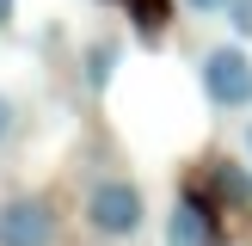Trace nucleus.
Masks as SVG:
<instances>
[{
  "label": "nucleus",
  "mask_w": 252,
  "mask_h": 246,
  "mask_svg": "<svg viewBox=\"0 0 252 246\" xmlns=\"http://www.w3.org/2000/svg\"><path fill=\"white\" fill-rule=\"evenodd\" d=\"M142 215H148L142 184H129V179H98L86 191V228L105 234V240H135L142 234Z\"/></svg>",
  "instance_id": "f257e3e1"
},
{
  "label": "nucleus",
  "mask_w": 252,
  "mask_h": 246,
  "mask_svg": "<svg viewBox=\"0 0 252 246\" xmlns=\"http://www.w3.org/2000/svg\"><path fill=\"white\" fill-rule=\"evenodd\" d=\"M203 92H209V105H216V111L252 105V56H246V49H234V43H216V49L203 56Z\"/></svg>",
  "instance_id": "f03ea898"
},
{
  "label": "nucleus",
  "mask_w": 252,
  "mask_h": 246,
  "mask_svg": "<svg viewBox=\"0 0 252 246\" xmlns=\"http://www.w3.org/2000/svg\"><path fill=\"white\" fill-rule=\"evenodd\" d=\"M0 246H56V209L43 197H6L0 203Z\"/></svg>",
  "instance_id": "7ed1b4c3"
},
{
  "label": "nucleus",
  "mask_w": 252,
  "mask_h": 246,
  "mask_svg": "<svg viewBox=\"0 0 252 246\" xmlns=\"http://www.w3.org/2000/svg\"><path fill=\"white\" fill-rule=\"evenodd\" d=\"M166 246H221V221L203 197H185L166 215Z\"/></svg>",
  "instance_id": "20e7f679"
},
{
  "label": "nucleus",
  "mask_w": 252,
  "mask_h": 246,
  "mask_svg": "<svg viewBox=\"0 0 252 246\" xmlns=\"http://www.w3.org/2000/svg\"><path fill=\"white\" fill-rule=\"evenodd\" d=\"M209 184H216V197H228L234 209H252V179H246V166H234V160H216Z\"/></svg>",
  "instance_id": "39448f33"
},
{
  "label": "nucleus",
  "mask_w": 252,
  "mask_h": 246,
  "mask_svg": "<svg viewBox=\"0 0 252 246\" xmlns=\"http://www.w3.org/2000/svg\"><path fill=\"white\" fill-rule=\"evenodd\" d=\"M111 68H117V43L105 37V43H93V49H86V80H93V86H105V80H111Z\"/></svg>",
  "instance_id": "423d86ee"
},
{
  "label": "nucleus",
  "mask_w": 252,
  "mask_h": 246,
  "mask_svg": "<svg viewBox=\"0 0 252 246\" xmlns=\"http://www.w3.org/2000/svg\"><path fill=\"white\" fill-rule=\"evenodd\" d=\"M129 12H135V25H142L148 37H154L160 25H166V0H129Z\"/></svg>",
  "instance_id": "0eeeda50"
},
{
  "label": "nucleus",
  "mask_w": 252,
  "mask_h": 246,
  "mask_svg": "<svg viewBox=\"0 0 252 246\" xmlns=\"http://www.w3.org/2000/svg\"><path fill=\"white\" fill-rule=\"evenodd\" d=\"M228 25H234V37L252 43V0H228Z\"/></svg>",
  "instance_id": "6e6552de"
},
{
  "label": "nucleus",
  "mask_w": 252,
  "mask_h": 246,
  "mask_svg": "<svg viewBox=\"0 0 252 246\" xmlns=\"http://www.w3.org/2000/svg\"><path fill=\"white\" fill-rule=\"evenodd\" d=\"M12 135H19V105H12V98L0 92V148H6Z\"/></svg>",
  "instance_id": "1a4fd4ad"
},
{
  "label": "nucleus",
  "mask_w": 252,
  "mask_h": 246,
  "mask_svg": "<svg viewBox=\"0 0 252 246\" xmlns=\"http://www.w3.org/2000/svg\"><path fill=\"white\" fill-rule=\"evenodd\" d=\"M191 12H228V0H185Z\"/></svg>",
  "instance_id": "9d476101"
},
{
  "label": "nucleus",
  "mask_w": 252,
  "mask_h": 246,
  "mask_svg": "<svg viewBox=\"0 0 252 246\" xmlns=\"http://www.w3.org/2000/svg\"><path fill=\"white\" fill-rule=\"evenodd\" d=\"M6 19H12V0H0V25H6Z\"/></svg>",
  "instance_id": "9b49d317"
},
{
  "label": "nucleus",
  "mask_w": 252,
  "mask_h": 246,
  "mask_svg": "<svg viewBox=\"0 0 252 246\" xmlns=\"http://www.w3.org/2000/svg\"><path fill=\"white\" fill-rule=\"evenodd\" d=\"M246 142H252V135H246Z\"/></svg>",
  "instance_id": "f8f14e48"
}]
</instances>
